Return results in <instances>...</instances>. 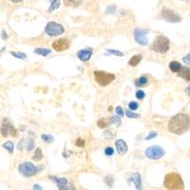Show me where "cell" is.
<instances>
[{
  "label": "cell",
  "instance_id": "cell-1",
  "mask_svg": "<svg viewBox=\"0 0 190 190\" xmlns=\"http://www.w3.org/2000/svg\"><path fill=\"white\" fill-rule=\"evenodd\" d=\"M167 128L173 134L183 135L190 128V116L186 113H178L168 121Z\"/></svg>",
  "mask_w": 190,
  "mask_h": 190
},
{
  "label": "cell",
  "instance_id": "cell-2",
  "mask_svg": "<svg viewBox=\"0 0 190 190\" xmlns=\"http://www.w3.org/2000/svg\"><path fill=\"white\" fill-rule=\"evenodd\" d=\"M163 186L167 190H183L184 183L179 173H167L163 180Z\"/></svg>",
  "mask_w": 190,
  "mask_h": 190
},
{
  "label": "cell",
  "instance_id": "cell-3",
  "mask_svg": "<svg viewBox=\"0 0 190 190\" xmlns=\"http://www.w3.org/2000/svg\"><path fill=\"white\" fill-rule=\"evenodd\" d=\"M170 49V41L166 36L158 35L150 46V50L159 53H166Z\"/></svg>",
  "mask_w": 190,
  "mask_h": 190
},
{
  "label": "cell",
  "instance_id": "cell-4",
  "mask_svg": "<svg viewBox=\"0 0 190 190\" xmlns=\"http://www.w3.org/2000/svg\"><path fill=\"white\" fill-rule=\"evenodd\" d=\"M93 75L96 83L101 86H106L109 85L116 78V76L113 73L106 72V71L103 70H95L93 72Z\"/></svg>",
  "mask_w": 190,
  "mask_h": 190
},
{
  "label": "cell",
  "instance_id": "cell-5",
  "mask_svg": "<svg viewBox=\"0 0 190 190\" xmlns=\"http://www.w3.org/2000/svg\"><path fill=\"white\" fill-rule=\"evenodd\" d=\"M18 171L24 177H32L38 173V168L30 162H24L18 166Z\"/></svg>",
  "mask_w": 190,
  "mask_h": 190
},
{
  "label": "cell",
  "instance_id": "cell-6",
  "mask_svg": "<svg viewBox=\"0 0 190 190\" xmlns=\"http://www.w3.org/2000/svg\"><path fill=\"white\" fill-rule=\"evenodd\" d=\"M45 32L49 36H58V35L63 34V33L65 32V29L61 24L50 21L46 25Z\"/></svg>",
  "mask_w": 190,
  "mask_h": 190
},
{
  "label": "cell",
  "instance_id": "cell-7",
  "mask_svg": "<svg viewBox=\"0 0 190 190\" xmlns=\"http://www.w3.org/2000/svg\"><path fill=\"white\" fill-rule=\"evenodd\" d=\"M165 149L159 146H152L146 149V156L152 160H159L163 156H165Z\"/></svg>",
  "mask_w": 190,
  "mask_h": 190
},
{
  "label": "cell",
  "instance_id": "cell-8",
  "mask_svg": "<svg viewBox=\"0 0 190 190\" xmlns=\"http://www.w3.org/2000/svg\"><path fill=\"white\" fill-rule=\"evenodd\" d=\"M149 33V30L146 29H140L137 28L134 30V39L136 42L142 45V46H146L148 44V40L146 38L147 33Z\"/></svg>",
  "mask_w": 190,
  "mask_h": 190
},
{
  "label": "cell",
  "instance_id": "cell-9",
  "mask_svg": "<svg viewBox=\"0 0 190 190\" xmlns=\"http://www.w3.org/2000/svg\"><path fill=\"white\" fill-rule=\"evenodd\" d=\"M161 14H162L163 19L169 23H178L182 21L181 16H179L174 11H171V10L166 9V8L163 9Z\"/></svg>",
  "mask_w": 190,
  "mask_h": 190
},
{
  "label": "cell",
  "instance_id": "cell-10",
  "mask_svg": "<svg viewBox=\"0 0 190 190\" xmlns=\"http://www.w3.org/2000/svg\"><path fill=\"white\" fill-rule=\"evenodd\" d=\"M49 179L55 182L58 186L59 190H75L74 186L68 182L67 178H60L56 176H49Z\"/></svg>",
  "mask_w": 190,
  "mask_h": 190
},
{
  "label": "cell",
  "instance_id": "cell-11",
  "mask_svg": "<svg viewBox=\"0 0 190 190\" xmlns=\"http://www.w3.org/2000/svg\"><path fill=\"white\" fill-rule=\"evenodd\" d=\"M70 46V42L69 39L67 38H59L57 40L53 41L52 48L56 51H64L67 50Z\"/></svg>",
  "mask_w": 190,
  "mask_h": 190
},
{
  "label": "cell",
  "instance_id": "cell-12",
  "mask_svg": "<svg viewBox=\"0 0 190 190\" xmlns=\"http://www.w3.org/2000/svg\"><path fill=\"white\" fill-rule=\"evenodd\" d=\"M1 133L4 137H7L11 134L12 136L15 137L17 135V130L11 125V124H7V123H4L1 126Z\"/></svg>",
  "mask_w": 190,
  "mask_h": 190
},
{
  "label": "cell",
  "instance_id": "cell-13",
  "mask_svg": "<svg viewBox=\"0 0 190 190\" xmlns=\"http://www.w3.org/2000/svg\"><path fill=\"white\" fill-rule=\"evenodd\" d=\"M92 52H93V50H92L91 48H88V49H84V50H80L78 52H77V57H78L81 61H86L89 60V58L91 57Z\"/></svg>",
  "mask_w": 190,
  "mask_h": 190
},
{
  "label": "cell",
  "instance_id": "cell-14",
  "mask_svg": "<svg viewBox=\"0 0 190 190\" xmlns=\"http://www.w3.org/2000/svg\"><path fill=\"white\" fill-rule=\"evenodd\" d=\"M115 146H116L118 153H119L120 155H124V154H126L128 150V146L126 145V143L122 139H118L115 142Z\"/></svg>",
  "mask_w": 190,
  "mask_h": 190
},
{
  "label": "cell",
  "instance_id": "cell-15",
  "mask_svg": "<svg viewBox=\"0 0 190 190\" xmlns=\"http://www.w3.org/2000/svg\"><path fill=\"white\" fill-rule=\"evenodd\" d=\"M130 181L135 184V187L137 190H142V177L140 175V173L135 172L133 173V175L130 177Z\"/></svg>",
  "mask_w": 190,
  "mask_h": 190
},
{
  "label": "cell",
  "instance_id": "cell-16",
  "mask_svg": "<svg viewBox=\"0 0 190 190\" xmlns=\"http://www.w3.org/2000/svg\"><path fill=\"white\" fill-rule=\"evenodd\" d=\"M168 67H169V69L171 71H173V72H178V73L183 69V66L181 65V63L177 62V61H172V62L169 63Z\"/></svg>",
  "mask_w": 190,
  "mask_h": 190
},
{
  "label": "cell",
  "instance_id": "cell-17",
  "mask_svg": "<svg viewBox=\"0 0 190 190\" xmlns=\"http://www.w3.org/2000/svg\"><path fill=\"white\" fill-rule=\"evenodd\" d=\"M143 59V56L141 54H136V55H133L132 57L129 59L128 61V65L130 67H136L139 65V63L142 61Z\"/></svg>",
  "mask_w": 190,
  "mask_h": 190
},
{
  "label": "cell",
  "instance_id": "cell-18",
  "mask_svg": "<svg viewBox=\"0 0 190 190\" xmlns=\"http://www.w3.org/2000/svg\"><path fill=\"white\" fill-rule=\"evenodd\" d=\"M178 75L180 77H182L184 80L186 81H190V68H187V67H183L182 70L178 73Z\"/></svg>",
  "mask_w": 190,
  "mask_h": 190
},
{
  "label": "cell",
  "instance_id": "cell-19",
  "mask_svg": "<svg viewBox=\"0 0 190 190\" xmlns=\"http://www.w3.org/2000/svg\"><path fill=\"white\" fill-rule=\"evenodd\" d=\"M110 124H112L110 118H101V119L98 120V122H97V126H98L100 128H106Z\"/></svg>",
  "mask_w": 190,
  "mask_h": 190
},
{
  "label": "cell",
  "instance_id": "cell-20",
  "mask_svg": "<svg viewBox=\"0 0 190 190\" xmlns=\"http://www.w3.org/2000/svg\"><path fill=\"white\" fill-rule=\"evenodd\" d=\"M51 52V50L50 49H45V48H37L34 50V53L42 56H48Z\"/></svg>",
  "mask_w": 190,
  "mask_h": 190
},
{
  "label": "cell",
  "instance_id": "cell-21",
  "mask_svg": "<svg viewBox=\"0 0 190 190\" xmlns=\"http://www.w3.org/2000/svg\"><path fill=\"white\" fill-rule=\"evenodd\" d=\"M148 84V78L146 76H141L135 81V85L137 86H143Z\"/></svg>",
  "mask_w": 190,
  "mask_h": 190
},
{
  "label": "cell",
  "instance_id": "cell-22",
  "mask_svg": "<svg viewBox=\"0 0 190 190\" xmlns=\"http://www.w3.org/2000/svg\"><path fill=\"white\" fill-rule=\"evenodd\" d=\"M42 158H43V153H42V150H41V148H36V150H35L34 152V155L33 156V161H40V160H42Z\"/></svg>",
  "mask_w": 190,
  "mask_h": 190
},
{
  "label": "cell",
  "instance_id": "cell-23",
  "mask_svg": "<svg viewBox=\"0 0 190 190\" xmlns=\"http://www.w3.org/2000/svg\"><path fill=\"white\" fill-rule=\"evenodd\" d=\"M50 3V6L49 8V12L50 13H51L52 11H54V10L58 9L60 7V1H59V0H51Z\"/></svg>",
  "mask_w": 190,
  "mask_h": 190
},
{
  "label": "cell",
  "instance_id": "cell-24",
  "mask_svg": "<svg viewBox=\"0 0 190 190\" xmlns=\"http://www.w3.org/2000/svg\"><path fill=\"white\" fill-rule=\"evenodd\" d=\"M2 146L5 148V149H7L10 153H13V148H14V145H13V143L11 142V141H8L6 143H4Z\"/></svg>",
  "mask_w": 190,
  "mask_h": 190
},
{
  "label": "cell",
  "instance_id": "cell-25",
  "mask_svg": "<svg viewBox=\"0 0 190 190\" xmlns=\"http://www.w3.org/2000/svg\"><path fill=\"white\" fill-rule=\"evenodd\" d=\"M64 4L67 7H78L79 5L82 4V1H75V0L71 1V0H66V1H64Z\"/></svg>",
  "mask_w": 190,
  "mask_h": 190
},
{
  "label": "cell",
  "instance_id": "cell-26",
  "mask_svg": "<svg viewBox=\"0 0 190 190\" xmlns=\"http://www.w3.org/2000/svg\"><path fill=\"white\" fill-rule=\"evenodd\" d=\"M116 55V56H123L124 55V53L122 52V51L118 50H113V49H109V50H106V52L105 55Z\"/></svg>",
  "mask_w": 190,
  "mask_h": 190
},
{
  "label": "cell",
  "instance_id": "cell-27",
  "mask_svg": "<svg viewBox=\"0 0 190 190\" xmlns=\"http://www.w3.org/2000/svg\"><path fill=\"white\" fill-rule=\"evenodd\" d=\"M104 136L106 138H110V139H112V138H114L116 136V131L114 129H107L104 132Z\"/></svg>",
  "mask_w": 190,
  "mask_h": 190
},
{
  "label": "cell",
  "instance_id": "cell-28",
  "mask_svg": "<svg viewBox=\"0 0 190 190\" xmlns=\"http://www.w3.org/2000/svg\"><path fill=\"white\" fill-rule=\"evenodd\" d=\"M126 115L127 116V118H130V119H137V118L140 117V114L138 113H134L133 111L131 110H128V109H126Z\"/></svg>",
  "mask_w": 190,
  "mask_h": 190
},
{
  "label": "cell",
  "instance_id": "cell-29",
  "mask_svg": "<svg viewBox=\"0 0 190 190\" xmlns=\"http://www.w3.org/2000/svg\"><path fill=\"white\" fill-rule=\"evenodd\" d=\"M10 53H11L13 56H14L15 58H18V59H22V60H24V59L27 58V55H26L25 53H23V52H16V51H11Z\"/></svg>",
  "mask_w": 190,
  "mask_h": 190
},
{
  "label": "cell",
  "instance_id": "cell-30",
  "mask_svg": "<svg viewBox=\"0 0 190 190\" xmlns=\"http://www.w3.org/2000/svg\"><path fill=\"white\" fill-rule=\"evenodd\" d=\"M105 182L106 183V184L109 186V187H112L113 186V183H114V178L112 175H107L106 176L105 178Z\"/></svg>",
  "mask_w": 190,
  "mask_h": 190
},
{
  "label": "cell",
  "instance_id": "cell-31",
  "mask_svg": "<svg viewBox=\"0 0 190 190\" xmlns=\"http://www.w3.org/2000/svg\"><path fill=\"white\" fill-rule=\"evenodd\" d=\"M41 138H42V140L45 141L46 143H51L53 142L54 138L52 135H50V134H42L41 135Z\"/></svg>",
  "mask_w": 190,
  "mask_h": 190
},
{
  "label": "cell",
  "instance_id": "cell-32",
  "mask_svg": "<svg viewBox=\"0 0 190 190\" xmlns=\"http://www.w3.org/2000/svg\"><path fill=\"white\" fill-rule=\"evenodd\" d=\"M110 119H111L112 124H116L118 126H121V123H122L121 117H119L118 115H115V116H112V117H110Z\"/></svg>",
  "mask_w": 190,
  "mask_h": 190
},
{
  "label": "cell",
  "instance_id": "cell-33",
  "mask_svg": "<svg viewBox=\"0 0 190 190\" xmlns=\"http://www.w3.org/2000/svg\"><path fill=\"white\" fill-rule=\"evenodd\" d=\"M138 107H139V105H138V103L135 101H131L128 103V109L130 110H137Z\"/></svg>",
  "mask_w": 190,
  "mask_h": 190
},
{
  "label": "cell",
  "instance_id": "cell-34",
  "mask_svg": "<svg viewBox=\"0 0 190 190\" xmlns=\"http://www.w3.org/2000/svg\"><path fill=\"white\" fill-rule=\"evenodd\" d=\"M135 95H136V98H137L138 100H143V99L146 97V93H145V91L142 90V89L137 90V91H136V93H135Z\"/></svg>",
  "mask_w": 190,
  "mask_h": 190
},
{
  "label": "cell",
  "instance_id": "cell-35",
  "mask_svg": "<svg viewBox=\"0 0 190 190\" xmlns=\"http://www.w3.org/2000/svg\"><path fill=\"white\" fill-rule=\"evenodd\" d=\"M116 9H117L116 5H110V6H109V7L106 8V13L107 14H109V13L113 14V13L116 12Z\"/></svg>",
  "mask_w": 190,
  "mask_h": 190
},
{
  "label": "cell",
  "instance_id": "cell-36",
  "mask_svg": "<svg viewBox=\"0 0 190 190\" xmlns=\"http://www.w3.org/2000/svg\"><path fill=\"white\" fill-rule=\"evenodd\" d=\"M113 153H114V149L112 148L111 146H107L106 147V149H105V154L106 156H111V155H113Z\"/></svg>",
  "mask_w": 190,
  "mask_h": 190
},
{
  "label": "cell",
  "instance_id": "cell-37",
  "mask_svg": "<svg viewBox=\"0 0 190 190\" xmlns=\"http://www.w3.org/2000/svg\"><path fill=\"white\" fill-rule=\"evenodd\" d=\"M85 143H86L85 140L81 139V138H78V139H77L76 142H75V146H80V147H83V146H85Z\"/></svg>",
  "mask_w": 190,
  "mask_h": 190
},
{
  "label": "cell",
  "instance_id": "cell-38",
  "mask_svg": "<svg viewBox=\"0 0 190 190\" xmlns=\"http://www.w3.org/2000/svg\"><path fill=\"white\" fill-rule=\"evenodd\" d=\"M115 111H116V115H118L119 117H123V116H124V114H125L124 110H123V109H122V107H121L120 106L116 107V109H115Z\"/></svg>",
  "mask_w": 190,
  "mask_h": 190
},
{
  "label": "cell",
  "instance_id": "cell-39",
  "mask_svg": "<svg viewBox=\"0 0 190 190\" xmlns=\"http://www.w3.org/2000/svg\"><path fill=\"white\" fill-rule=\"evenodd\" d=\"M157 135H158L157 132H155V131H151V132L149 133V134H148V135L145 138V140H146V141L151 140V139H153V138H155Z\"/></svg>",
  "mask_w": 190,
  "mask_h": 190
},
{
  "label": "cell",
  "instance_id": "cell-40",
  "mask_svg": "<svg viewBox=\"0 0 190 190\" xmlns=\"http://www.w3.org/2000/svg\"><path fill=\"white\" fill-rule=\"evenodd\" d=\"M183 62L184 64L190 66V52L188 54H186V56H183Z\"/></svg>",
  "mask_w": 190,
  "mask_h": 190
},
{
  "label": "cell",
  "instance_id": "cell-41",
  "mask_svg": "<svg viewBox=\"0 0 190 190\" xmlns=\"http://www.w3.org/2000/svg\"><path fill=\"white\" fill-rule=\"evenodd\" d=\"M26 146H27V148H28L29 151L33 150V148L34 147V142H33V140H30V141H29V143H28V145H26Z\"/></svg>",
  "mask_w": 190,
  "mask_h": 190
},
{
  "label": "cell",
  "instance_id": "cell-42",
  "mask_svg": "<svg viewBox=\"0 0 190 190\" xmlns=\"http://www.w3.org/2000/svg\"><path fill=\"white\" fill-rule=\"evenodd\" d=\"M43 188L41 187L39 184H34L33 186V190H42Z\"/></svg>",
  "mask_w": 190,
  "mask_h": 190
},
{
  "label": "cell",
  "instance_id": "cell-43",
  "mask_svg": "<svg viewBox=\"0 0 190 190\" xmlns=\"http://www.w3.org/2000/svg\"><path fill=\"white\" fill-rule=\"evenodd\" d=\"M2 38H4V39H7L8 38V35H7L6 32H2Z\"/></svg>",
  "mask_w": 190,
  "mask_h": 190
},
{
  "label": "cell",
  "instance_id": "cell-44",
  "mask_svg": "<svg viewBox=\"0 0 190 190\" xmlns=\"http://www.w3.org/2000/svg\"><path fill=\"white\" fill-rule=\"evenodd\" d=\"M13 3H19V2H22V0H13Z\"/></svg>",
  "mask_w": 190,
  "mask_h": 190
},
{
  "label": "cell",
  "instance_id": "cell-45",
  "mask_svg": "<svg viewBox=\"0 0 190 190\" xmlns=\"http://www.w3.org/2000/svg\"><path fill=\"white\" fill-rule=\"evenodd\" d=\"M109 111H112V106H109Z\"/></svg>",
  "mask_w": 190,
  "mask_h": 190
}]
</instances>
